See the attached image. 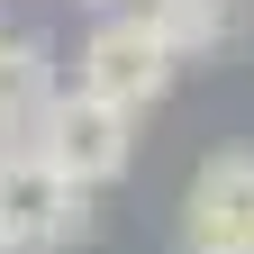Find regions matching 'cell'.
<instances>
[{"label":"cell","instance_id":"6da1fadb","mask_svg":"<svg viewBox=\"0 0 254 254\" xmlns=\"http://www.w3.org/2000/svg\"><path fill=\"white\" fill-rule=\"evenodd\" d=\"M173 82H182V55L154 37L136 9H109V18L82 37V55H73V91H91V100H109V109H127V118H145Z\"/></svg>","mask_w":254,"mask_h":254},{"label":"cell","instance_id":"7a4b0ae2","mask_svg":"<svg viewBox=\"0 0 254 254\" xmlns=\"http://www.w3.org/2000/svg\"><path fill=\"white\" fill-rule=\"evenodd\" d=\"M91 227V190H73L37 145H0V254H64Z\"/></svg>","mask_w":254,"mask_h":254},{"label":"cell","instance_id":"3957f363","mask_svg":"<svg viewBox=\"0 0 254 254\" xmlns=\"http://www.w3.org/2000/svg\"><path fill=\"white\" fill-rule=\"evenodd\" d=\"M27 145H37L73 190H100V182H118L136 164V118L109 109V100H91V91H55L37 109V127H27Z\"/></svg>","mask_w":254,"mask_h":254},{"label":"cell","instance_id":"277c9868","mask_svg":"<svg viewBox=\"0 0 254 254\" xmlns=\"http://www.w3.org/2000/svg\"><path fill=\"white\" fill-rule=\"evenodd\" d=\"M173 245L182 254H254V154H200L182 209H173Z\"/></svg>","mask_w":254,"mask_h":254},{"label":"cell","instance_id":"5b68a950","mask_svg":"<svg viewBox=\"0 0 254 254\" xmlns=\"http://www.w3.org/2000/svg\"><path fill=\"white\" fill-rule=\"evenodd\" d=\"M55 100V55L27 27H0V145H27L37 109Z\"/></svg>","mask_w":254,"mask_h":254},{"label":"cell","instance_id":"8992f818","mask_svg":"<svg viewBox=\"0 0 254 254\" xmlns=\"http://www.w3.org/2000/svg\"><path fill=\"white\" fill-rule=\"evenodd\" d=\"M127 9H136L173 55H200V46L227 37V0H127Z\"/></svg>","mask_w":254,"mask_h":254},{"label":"cell","instance_id":"52a82bcc","mask_svg":"<svg viewBox=\"0 0 254 254\" xmlns=\"http://www.w3.org/2000/svg\"><path fill=\"white\" fill-rule=\"evenodd\" d=\"M91 9H127V0H91Z\"/></svg>","mask_w":254,"mask_h":254}]
</instances>
